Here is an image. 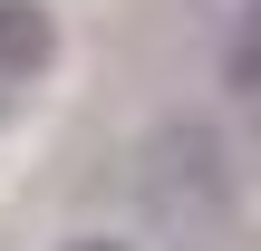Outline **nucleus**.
Here are the masks:
<instances>
[{"label":"nucleus","mask_w":261,"mask_h":251,"mask_svg":"<svg viewBox=\"0 0 261 251\" xmlns=\"http://www.w3.org/2000/svg\"><path fill=\"white\" fill-rule=\"evenodd\" d=\"M136 203H145V222L174 251H223V232L242 222L232 145H223L203 116H165V126L136 145Z\"/></svg>","instance_id":"1"},{"label":"nucleus","mask_w":261,"mask_h":251,"mask_svg":"<svg viewBox=\"0 0 261 251\" xmlns=\"http://www.w3.org/2000/svg\"><path fill=\"white\" fill-rule=\"evenodd\" d=\"M48 58H58V19L39 0H0V87L48 77Z\"/></svg>","instance_id":"2"},{"label":"nucleus","mask_w":261,"mask_h":251,"mask_svg":"<svg viewBox=\"0 0 261 251\" xmlns=\"http://www.w3.org/2000/svg\"><path fill=\"white\" fill-rule=\"evenodd\" d=\"M223 87L232 97H261V0L232 19V39H223Z\"/></svg>","instance_id":"3"},{"label":"nucleus","mask_w":261,"mask_h":251,"mask_svg":"<svg viewBox=\"0 0 261 251\" xmlns=\"http://www.w3.org/2000/svg\"><path fill=\"white\" fill-rule=\"evenodd\" d=\"M68 251H126V242H68Z\"/></svg>","instance_id":"4"},{"label":"nucleus","mask_w":261,"mask_h":251,"mask_svg":"<svg viewBox=\"0 0 261 251\" xmlns=\"http://www.w3.org/2000/svg\"><path fill=\"white\" fill-rule=\"evenodd\" d=\"M0 106H10V87H0Z\"/></svg>","instance_id":"5"}]
</instances>
